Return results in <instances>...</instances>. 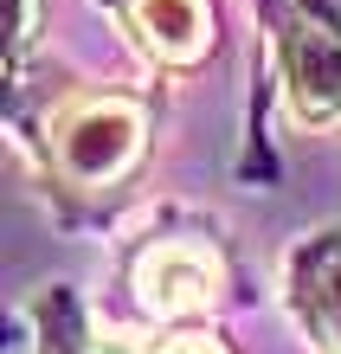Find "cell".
<instances>
[{"mask_svg": "<svg viewBox=\"0 0 341 354\" xmlns=\"http://www.w3.org/2000/svg\"><path fill=\"white\" fill-rule=\"evenodd\" d=\"M148 122H155L148 91H71L46 110L39 168H46V187L58 194L65 219H77V200H103L142 168Z\"/></svg>", "mask_w": 341, "mask_h": 354, "instance_id": "6da1fadb", "label": "cell"}, {"mask_svg": "<svg viewBox=\"0 0 341 354\" xmlns=\"http://www.w3.org/2000/svg\"><path fill=\"white\" fill-rule=\"evenodd\" d=\"M277 91L296 129L341 122V0H264Z\"/></svg>", "mask_w": 341, "mask_h": 354, "instance_id": "7a4b0ae2", "label": "cell"}, {"mask_svg": "<svg viewBox=\"0 0 341 354\" xmlns=\"http://www.w3.org/2000/svg\"><path fill=\"white\" fill-rule=\"evenodd\" d=\"M219 290H225V258L212 239L167 232V239H148L129 258V297L148 322H174V328L200 322L219 309Z\"/></svg>", "mask_w": 341, "mask_h": 354, "instance_id": "3957f363", "label": "cell"}, {"mask_svg": "<svg viewBox=\"0 0 341 354\" xmlns=\"http://www.w3.org/2000/svg\"><path fill=\"white\" fill-rule=\"evenodd\" d=\"M110 19L129 32V46L155 71H194L206 65L212 39H219V13L212 0H103Z\"/></svg>", "mask_w": 341, "mask_h": 354, "instance_id": "277c9868", "label": "cell"}, {"mask_svg": "<svg viewBox=\"0 0 341 354\" xmlns=\"http://www.w3.org/2000/svg\"><path fill=\"white\" fill-rule=\"evenodd\" d=\"M284 303L315 354H341V225L309 232L284 258Z\"/></svg>", "mask_w": 341, "mask_h": 354, "instance_id": "5b68a950", "label": "cell"}, {"mask_svg": "<svg viewBox=\"0 0 341 354\" xmlns=\"http://www.w3.org/2000/svg\"><path fill=\"white\" fill-rule=\"evenodd\" d=\"M33 316H39V354H129L116 342H97L91 322H84V309H77V297H65V290H46V297L33 303Z\"/></svg>", "mask_w": 341, "mask_h": 354, "instance_id": "8992f818", "label": "cell"}, {"mask_svg": "<svg viewBox=\"0 0 341 354\" xmlns=\"http://www.w3.org/2000/svg\"><path fill=\"white\" fill-rule=\"evenodd\" d=\"M148 354H232V348L212 342V335H167V342H155Z\"/></svg>", "mask_w": 341, "mask_h": 354, "instance_id": "52a82bcc", "label": "cell"}]
</instances>
